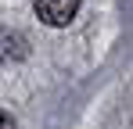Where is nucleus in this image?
<instances>
[{
	"label": "nucleus",
	"instance_id": "nucleus-3",
	"mask_svg": "<svg viewBox=\"0 0 133 129\" xmlns=\"http://www.w3.org/2000/svg\"><path fill=\"white\" fill-rule=\"evenodd\" d=\"M0 129H15V118H11L7 111H0Z\"/></svg>",
	"mask_w": 133,
	"mask_h": 129
},
{
	"label": "nucleus",
	"instance_id": "nucleus-1",
	"mask_svg": "<svg viewBox=\"0 0 133 129\" xmlns=\"http://www.w3.org/2000/svg\"><path fill=\"white\" fill-rule=\"evenodd\" d=\"M79 4L83 0H36V18L50 29H65L79 15Z\"/></svg>",
	"mask_w": 133,
	"mask_h": 129
},
{
	"label": "nucleus",
	"instance_id": "nucleus-2",
	"mask_svg": "<svg viewBox=\"0 0 133 129\" xmlns=\"http://www.w3.org/2000/svg\"><path fill=\"white\" fill-rule=\"evenodd\" d=\"M29 54L22 32H11V29H0V61H22Z\"/></svg>",
	"mask_w": 133,
	"mask_h": 129
}]
</instances>
